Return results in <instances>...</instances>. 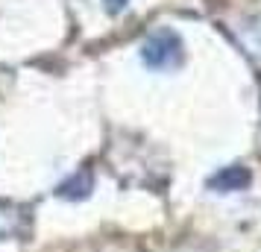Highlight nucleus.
Instances as JSON below:
<instances>
[{
	"label": "nucleus",
	"instance_id": "f257e3e1",
	"mask_svg": "<svg viewBox=\"0 0 261 252\" xmlns=\"http://www.w3.org/2000/svg\"><path fill=\"white\" fill-rule=\"evenodd\" d=\"M141 59L147 68L153 71H170V68H179L182 65V41H179L176 33L170 30H159L144 41L141 47Z\"/></svg>",
	"mask_w": 261,
	"mask_h": 252
},
{
	"label": "nucleus",
	"instance_id": "f03ea898",
	"mask_svg": "<svg viewBox=\"0 0 261 252\" xmlns=\"http://www.w3.org/2000/svg\"><path fill=\"white\" fill-rule=\"evenodd\" d=\"M249 170L244 164H229V167L217 170L212 179H208V188L217 193H232V191H244L249 185Z\"/></svg>",
	"mask_w": 261,
	"mask_h": 252
},
{
	"label": "nucleus",
	"instance_id": "7ed1b4c3",
	"mask_svg": "<svg viewBox=\"0 0 261 252\" xmlns=\"http://www.w3.org/2000/svg\"><path fill=\"white\" fill-rule=\"evenodd\" d=\"M88 191H91V173L83 170L80 176H71V179L62 185L59 197H65V200H83V197H88Z\"/></svg>",
	"mask_w": 261,
	"mask_h": 252
},
{
	"label": "nucleus",
	"instance_id": "20e7f679",
	"mask_svg": "<svg viewBox=\"0 0 261 252\" xmlns=\"http://www.w3.org/2000/svg\"><path fill=\"white\" fill-rule=\"evenodd\" d=\"M106 3H109V9H112V12H120V9H123L129 0H106Z\"/></svg>",
	"mask_w": 261,
	"mask_h": 252
}]
</instances>
